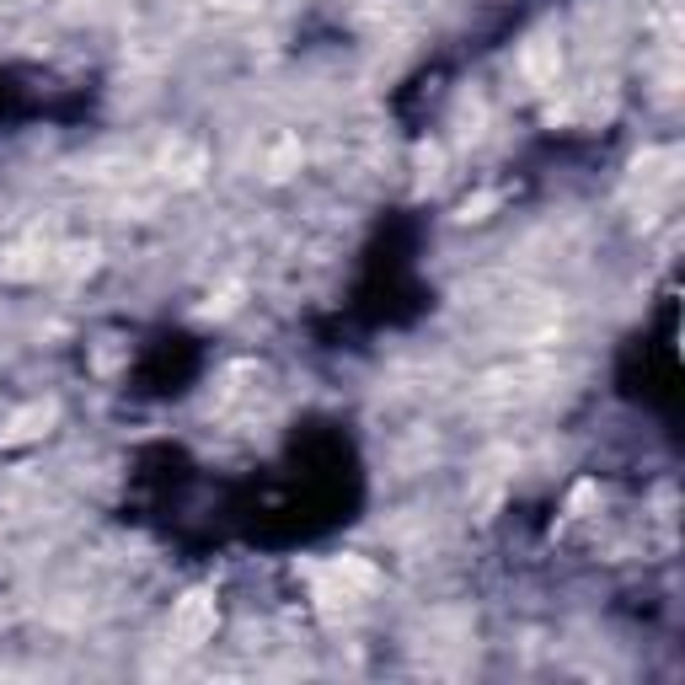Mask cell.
I'll return each instance as SVG.
<instances>
[{
    "mask_svg": "<svg viewBox=\"0 0 685 685\" xmlns=\"http://www.w3.org/2000/svg\"><path fill=\"white\" fill-rule=\"evenodd\" d=\"M172 632H177V643L199 648L214 638V600L209 595H188V600L172 610Z\"/></svg>",
    "mask_w": 685,
    "mask_h": 685,
    "instance_id": "6da1fadb",
    "label": "cell"
}]
</instances>
